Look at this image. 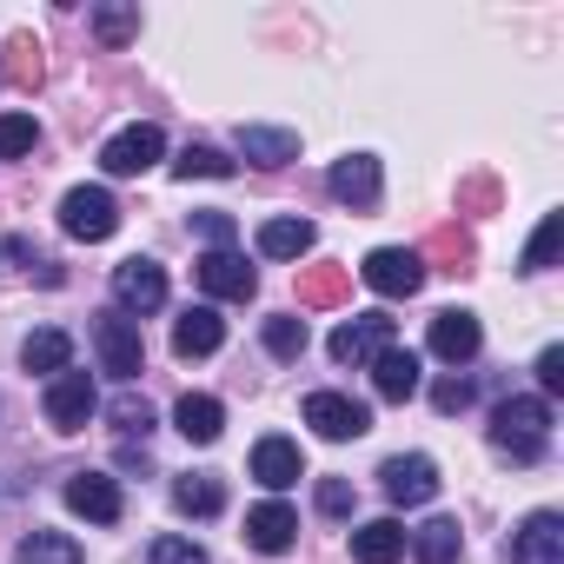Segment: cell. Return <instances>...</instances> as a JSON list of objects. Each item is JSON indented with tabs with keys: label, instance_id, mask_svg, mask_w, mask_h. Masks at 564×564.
I'll return each mask as SVG.
<instances>
[{
	"label": "cell",
	"instance_id": "6da1fadb",
	"mask_svg": "<svg viewBox=\"0 0 564 564\" xmlns=\"http://www.w3.org/2000/svg\"><path fill=\"white\" fill-rule=\"evenodd\" d=\"M491 445L518 465H538L544 445H551V405L544 399H505L491 412Z\"/></svg>",
	"mask_w": 564,
	"mask_h": 564
},
{
	"label": "cell",
	"instance_id": "7a4b0ae2",
	"mask_svg": "<svg viewBox=\"0 0 564 564\" xmlns=\"http://www.w3.org/2000/svg\"><path fill=\"white\" fill-rule=\"evenodd\" d=\"M166 160V133L153 127V120H133V127H120L107 147H100V173H113V180H133V173H147V166H160Z\"/></svg>",
	"mask_w": 564,
	"mask_h": 564
},
{
	"label": "cell",
	"instance_id": "3957f363",
	"mask_svg": "<svg viewBox=\"0 0 564 564\" xmlns=\"http://www.w3.org/2000/svg\"><path fill=\"white\" fill-rule=\"evenodd\" d=\"M113 226H120V199H113L107 186H74V193L61 199V232H67V239L100 246V239H113Z\"/></svg>",
	"mask_w": 564,
	"mask_h": 564
},
{
	"label": "cell",
	"instance_id": "277c9868",
	"mask_svg": "<svg viewBox=\"0 0 564 564\" xmlns=\"http://www.w3.org/2000/svg\"><path fill=\"white\" fill-rule=\"evenodd\" d=\"M94 346H100V366H107L120 386H133V379L147 372L140 319H127V313H100V319H94Z\"/></svg>",
	"mask_w": 564,
	"mask_h": 564
},
{
	"label": "cell",
	"instance_id": "5b68a950",
	"mask_svg": "<svg viewBox=\"0 0 564 564\" xmlns=\"http://www.w3.org/2000/svg\"><path fill=\"white\" fill-rule=\"evenodd\" d=\"M359 279H366L379 300H412V293L425 286V259H419V252H405V246H379V252H366Z\"/></svg>",
	"mask_w": 564,
	"mask_h": 564
},
{
	"label": "cell",
	"instance_id": "8992f818",
	"mask_svg": "<svg viewBox=\"0 0 564 564\" xmlns=\"http://www.w3.org/2000/svg\"><path fill=\"white\" fill-rule=\"evenodd\" d=\"M94 405H100V392H94V379L87 372H61V379H47V425L54 432H87V419H94Z\"/></svg>",
	"mask_w": 564,
	"mask_h": 564
},
{
	"label": "cell",
	"instance_id": "52a82bcc",
	"mask_svg": "<svg viewBox=\"0 0 564 564\" xmlns=\"http://www.w3.org/2000/svg\"><path fill=\"white\" fill-rule=\"evenodd\" d=\"M505 564H564V518H557V511H531V518L511 531Z\"/></svg>",
	"mask_w": 564,
	"mask_h": 564
},
{
	"label": "cell",
	"instance_id": "ba28073f",
	"mask_svg": "<svg viewBox=\"0 0 564 564\" xmlns=\"http://www.w3.org/2000/svg\"><path fill=\"white\" fill-rule=\"evenodd\" d=\"M392 333H399V326H392L386 313H359V319H346V326L333 333V359H339V366H372V359L392 346Z\"/></svg>",
	"mask_w": 564,
	"mask_h": 564
},
{
	"label": "cell",
	"instance_id": "9c48e42d",
	"mask_svg": "<svg viewBox=\"0 0 564 564\" xmlns=\"http://www.w3.org/2000/svg\"><path fill=\"white\" fill-rule=\"evenodd\" d=\"M113 300H120V313H160L166 306V272L153 259L113 265Z\"/></svg>",
	"mask_w": 564,
	"mask_h": 564
},
{
	"label": "cell",
	"instance_id": "30bf717a",
	"mask_svg": "<svg viewBox=\"0 0 564 564\" xmlns=\"http://www.w3.org/2000/svg\"><path fill=\"white\" fill-rule=\"evenodd\" d=\"M306 425L319 438H359V432H372V412L359 399H346V392H313L306 399Z\"/></svg>",
	"mask_w": 564,
	"mask_h": 564
},
{
	"label": "cell",
	"instance_id": "8fae6325",
	"mask_svg": "<svg viewBox=\"0 0 564 564\" xmlns=\"http://www.w3.org/2000/svg\"><path fill=\"white\" fill-rule=\"evenodd\" d=\"M293 538H300V511H293V505L265 498V505H252V511H246V544H252V551L279 557V551H293Z\"/></svg>",
	"mask_w": 564,
	"mask_h": 564
},
{
	"label": "cell",
	"instance_id": "7c38bea8",
	"mask_svg": "<svg viewBox=\"0 0 564 564\" xmlns=\"http://www.w3.org/2000/svg\"><path fill=\"white\" fill-rule=\"evenodd\" d=\"M326 186H333V199H346V206H379V193H386V173H379V160L372 153H346L333 173H326Z\"/></svg>",
	"mask_w": 564,
	"mask_h": 564
},
{
	"label": "cell",
	"instance_id": "4fadbf2b",
	"mask_svg": "<svg viewBox=\"0 0 564 564\" xmlns=\"http://www.w3.org/2000/svg\"><path fill=\"white\" fill-rule=\"evenodd\" d=\"M379 485H386L392 505H425V498L438 491V465H432L425 452H405V458H386Z\"/></svg>",
	"mask_w": 564,
	"mask_h": 564
},
{
	"label": "cell",
	"instance_id": "5bb4252c",
	"mask_svg": "<svg viewBox=\"0 0 564 564\" xmlns=\"http://www.w3.org/2000/svg\"><path fill=\"white\" fill-rule=\"evenodd\" d=\"M67 505L80 518H94V524H120V511H127V498H120V485L107 471H74L67 478Z\"/></svg>",
	"mask_w": 564,
	"mask_h": 564
},
{
	"label": "cell",
	"instance_id": "9a60e30c",
	"mask_svg": "<svg viewBox=\"0 0 564 564\" xmlns=\"http://www.w3.org/2000/svg\"><path fill=\"white\" fill-rule=\"evenodd\" d=\"M199 286H206L213 300H252V293H259V272L226 246V252H206V259H199Z\"/></svg>",
	"mask_w": 564,
	"mask_h": 564
},
{
	"label": "cell",
	"instance_id": "2e32d148",
	"mask_svg": "<svg viewBox=\"0 0 564 564\" xmlns=\"http://www.w3.org/2000/svg\"><path fill=\"white\" fill-rule=\"evenodd\" d=\"M252 478H259L265 491H286V485H300V478H306V458H300V445H293V438H259V445H252Z\"/></svg>",
	"mask_w": 564,
	"mask_h": 564
},
{
	"label": "cell",
	"instance_id": "e0dca14e",
	"mask_svg": "<svg viewBox=\"0 0 564 564\" xmlns=\"http://www.w3.org/2000/svg\"><path fill=\"white\" fill-rule=\"evenodd\" d=\"M219 346H226V319H219L213 306H186L180 326H173V352H180V359H206V352H219Z\"/></svg>",
	"mask_w": 564,
	"mask_h": 564
},
{
	"label": "cell",
	"instance_id": "ac0fdd59",
	"mask_svg": "<svg viewBox=\"0 0 564 564\" xmlns=\"http://www.w3.org/2000/svg\"><path fill=\"white\" fill-rule=\"evenodd\" d=\"M478 346H485V333H478V319L471 313H438L432 319V352L445 359V366H465V359H478Z\"/></svg>",
	"mask_w": 564,
	"mask_h": 564
},
{
	"label": "cell",
	"instance_id": "d6986e66",
	"mask_svg": "<svg viewBox=\"0 0 564 564\" xmlns=\"http://www.w3.org/2000/svg\"><path fill=\"white\" fill-rule=\"evenodd\" d=\"M173 425H180L186 445H213V438L226 432V405H219L213 392H186V399L173 405Z\"/></svg>",
	"mask_w": 564,
	"mask_h": 564
},
{
	"label": "cell",
	"instance_id": "ffe728a7",
	"mask_svg": "<svg viewBox=\"0 0 564 564\" xmlns=\"http://www.w3.org/2000/svg\"><path fill=\"white\" fill-rule=\"evenodd\" d=\"M405 544H412L419 564H458V557H465V531H458V518H425L419 531H405Z\"/></svg>",
	"mask_w": 564,
	"mask_h": 564
},
{
	"label": "cell",
	"instance_id": "44dd1931",
	"mask_svg": "<svg viewBox=\"0 0 564 564\" xmlns=\"http://www.w3.org/2000/svg\"><path fill=\"white\" fill-rule=\"evenodd\" d=\"M239 153L252 166H293L300 160V133H286V127H239Z\"/></svg>",
	"mask_w": 564,
	"mask_h": 564
},
{
	"label": "cell",
	"instance_id": "7402d4cb",
	"mask_svg": "<svg viewBox=\"0 0 564 564\" xmlns=\"http://www.w3.org/2000/svg\"><path fill=\"white\" fill-rule=\"evenodd\" d=\"M372 386H379V399L405 405V399L419 392V352H399V346H386V352L372 359Z\"/></svg>",
	"mask_w": 564,
	"mask_h": 564
},
{
	"label": "cell",
	"instance_id": "603a6c76",
	"mask_svg": "<svg viewBox=\"0 0 564 564\" xmlns=\"http://www.w3.org/2000/svg\"><path fill=\"white\" fill-rule=\"evenodd\" d=\"M352 557H359V564H399V557H405V524H399V518L359 524V531H352Z\"/></svg>",
	"mask_w": 564,
	"mask_h": 564
},
{
	"label": "cell",
	"instance_id": "cb8c5ba5",
	"mask_svg": "<svg viewBox=\"0 0 564 564\" xmlns=\"http://www.w3.org/2000/svg\"><path fill=\"white\" fill-rule=\"evenodd\" d=\"M21 366H28V372H47V379H61V372L74 366V339H67L61 326H41V333H28Z\"/></svg>",
	"mask_w": 564,
	"mask_h": 564
},
{
	"label": "cell",
	"instance_id": "d4e9b609",
	"mask_svg": "<svg viewBox=\"0 0 564 564\" xmlns=\"http://www.w3.org/2000/svg\"><path fill=\"white\" fill-rule=\"evenodd\" d=\"M313 219H265L259 226V252L265 259H300V252H313Z\"/></svg>",
	"mask_w": 564,
	"mask_h": 564
},
{
	"label": "cell",
	"instance_id": "484cf974",
	"mask_svg": "<svg viewBox=\"0 0 564 564\" xmlns=\"http://www.w3.org/2000/svg\"><path fill=\"white\" fill-rule=\"evenodd\" d=\"M173 505H180L186 518H219V511H226V485H219L213 471H186V478L173 485Z\"/></svg>",
	"mask_w": 564,
	"mask_h": 564
},
{
	"label": "cell",
	"instance_id": "4316f807",
	"mask_svg": "<svg viewBox=\"0 0 564 564\" xmlns=\"http://www.w3.org/2000/svg\"><path fill=\"white\" fill-rule=\"evenodd\" d=\"M14 564H80V544H74L67 531H34V538L14 551Z\"/></svg>",
	"mask_w": 564,
	"mask_h": 564
},
{
	"label": "cell",
	"instance_id": "83f0119b",
	"mask_svg": "<svg viewBox=\"0 0 564 564\" xmlns=\"http://www.w3.org/2000/svg\"><path fill=\"white\" fill-rule=\"evenodd\" d=\"M306 339H313V333H306V319H300V313L265 319V352H272V359H300V352H306Z\"/></svg>",
	"mask_w": 564,
	"mask_h": 564
},
{
	"label": "cell",
	"instance_id": "f1b7e54d",
	"mask_svg": "<svg viewBox=\"0 0 564 564\" xmlns=\"http://www.w3.org/2000/svg\"><path fill=\"white\" fill-rule=\"evenodd\" d=\"M557 239H564V213H544L538 232H531V246H524V259H518V272H544L557 259Z\"/></svg>",
	"mask_w": 564,
	"mask_h": 564
},
{
	"label": "cell",
	"instance_id": "f546056e",
	"mask_svg": "<svg viewBox=\"0 0 564 564\" xmlns=\"http://www.w3.org/2000/svg\"><path fill=\"white\" fill-rule=\"evenodd\" d=\"M173 173H180V180H232V160H226L219 147H186V153L173 160Z\"/></svg>",
	"mask_w": 564,
	"mask_h": 564
},
{
	"label": "cell",
	"instance_id": "4dcf8cb0",
	"mask_svg": "<svg viewBox=\"0 0 564 564\" xmlns=\"http://www.w3.org/2000/svg\"><path fill=\"white\" fill-rule=\"evenodd\" d=\"M34 140H41L34 113H0V160H21V153H34Z\"/></svg>",
	"mask_w": 564,
	"mask_h": 564
},
{
	"label": "cell",
	"instance_id": "1f68e13d",
	"mask_svg": "<svg viewBox=\"0 0 564 564\" xmlns=\"http://www.w3.org/2000/svg\"><path fill=\"white\" fill-rule=\"evenodd\" d=\"M94 34H100L107 47H127V41L140 34V8H94Z\"/></svg>",
	"mask_w": 564,
	"mask_h": 564
},
{
	"label": "cell",
	"instance_id": "d6a6232c",
	"mask_svg": "<svg viewBox=\"0 0 564 564\" xmlns=\"http://www.w3.org/2000/svg\"><path fill=\"white\" fill-rule=\"evenodd\" d=\"M147 564H213L193 538H153L147 544Z\"/></svg>",
	"mask_w": 564,
	"mask_h": 564
},
{
	"label": "cell",
	"instance_id": "836d02e7",
	"mask_svg": "<svg viewBox=\"0 0 564 564\" xmlns=\"http://www.w3.org/2000/svg\"><path fill=\"white\" fill-rule=\"evenodd\" d=\"M113 425H120V432H127V438H133V432H140V438H147V432H153V405H147V399H133V392H127V399H113Z\"/></svg>",
	"mask_w": 564,
	"mask_h": 564
},
{
	"label": "cell",
	"instance_id": "e575fe53",
	"mask_svg": "<svg viewBox=\"0 0 564 564\" xmlns=\"http://www.w3.org/2000/svg\"><path fill=\"white\" fill-rule=\"evenodd\" d=\"M193 232H199L213 252H226V246H232V219H226V213H193Z\"/></svg>",
	"mask_w": 564,
	"mask_h": 564
},
{
	"label": "cell",
	"instance_id": "d590c367",
	"mask_svg": "<svg viewBox=\"0 0 564 564\" xmlns=\"http://www.w3.org/2000/svg\"><path fill=\"white\" fill-rule=\"evenodd\" d=\"M319 511L326 518H346L352 511V485L346 478H319Z\"/></svg>",
	"mask_w": 564,
	"mask_h": 564
},
{
	"label": "cell",
	"instance_id": "8d00e7d4",
	"mask_svg": "<svg viewBox=\"0 0 564 564\" xmlns=\"http://www.w3.org/2000/svg\"><path fill=\"white\" fill-rule=\"evenodd\" d=\"M538 386H544V392H564V352H557V346L538 352Z\"/></svg>",
	"mask_w": 564,
	"mask_h": 564
},
{
	"label": "cell",
	"instance_id": "74e56055",
	"mask_svg": "<svg viewBox=\"0 0 564 564\" xmlns=\"http://www.w3.org/2000/svg\"><path fill=\"white\" fill-rule=\"evenodd\" d=\"M432 405H438V412H465V405H471V379H445V386L432 392Z\"/></svg>",
	"mask_w": 564,
	"mask_h": 564
}]
</instances>
